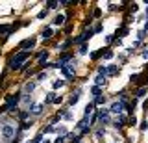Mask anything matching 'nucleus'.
<instances>
[{
	"instance_id": "1",
	"label": "nucleus",
	"mask_w": 148,
	"mask_h": 143,
	"mask_svg": "<svg viewBox=\"0 0 148 143\" xmlns=\"http://www.w3.org/2000/svg\"><path fill=\"white\" fill-rule=\"evenodd\" d=\"M30 58V52L28 50H22V52H18L15 58H13V61H11V69L13 71H17V69H21V65L26 61V59Z\"/></svg>"
},
{
	"instance_id": "2",
	"label": "nucleus",
	"mask_w": 148,
	"mask_h": 143,
	"mask_svg": "<svg viewBox=\"0 0 148 143\" xmlns=\"http://www.w3.org/2000/svg\"><path fill=\"white\" fill-rule=\"evenodd\" d=\"M15 136V126L13 124H4L2 126V137L4 140H11Z\"/></svg>"
},
{
	"instance_id": "3",
	"label": "nucleus",
	"mask_w": 148,
	"mask_h": 143,
	"mask_svg": "<svg viewBox=\"0 0 148 143\" xmlns=\"http://www.w3.org/2000/svg\"><path fill=\"white\" fill-rule=\"evenodd\" d=\"M109 112L120 115V113L124 112V102H122V100H120V102H113V104H111V108H109Z\"/></svg>"
},
{
	"instance_id": "4",
	"label": "nucleus",
	"mask_w": 148,
	"mask_h": 143,
	"mask_svg": "<svg viewBox=\"0 0 148 143\" xmlns=\"http://www.w3.org/2000/svg\"><path fill=\"white\" fill-rule=\"evenodd\" d=\"M109 110H100V113H98V119H100V123L102 124H108L109 123Z\"/></svg>"
},
{
	"instance_id": "5",
	"label": "nucleus",
	"mask_w": 148,
	"mask_h": 143,
	"mask_svg": "<svg viewBox=\"0 0 148 143\" xmlns=\"http://www.w3.org/2000/svg\"><path fill=\"white\" fill-rule=\"evenodd\" d=\"M6 100H8V104H6V110H11L13 106H15L18 102V97L17 95H8L6 97Z\"/></svg>"
},
{
	"instance_id": "6",
	"label": "nucleus",
	"mask_w": 148,
	"mask_h": 143,
	"mask_svg": "<svg viewBox=\"0 0 148 143\" xmlns=\"http://www.w3.org/2000/svg\"><path fill=\"white\" fill-rule=\"evenodd\" d=\"M43 110H45V104H34L30 112H32V115H41V113H43Z\"/></svg>"
},
{
	"instance_id": "7",
	"label": "nucleus",
	"mask_w": 148,
	"mask_h": 143,
	"mask_svg": "<svg viewBox=\"0 0 148 143\" xmlns=\"http://www.w3.org/2000/svg\"><path fill=\"white\" fill-rule=\"evenodd\" d=\"M35 45V39H24L21 43V48H32Z\"/></svg>"
},
{
	"instance_id": "8",
	"label": "nucleus",
	"mask_w": 148,
	"mask_h": 143,
	"mask_svg": "<svg viewBox=\"0 0 148 143\" xmlns=\"http://www.w3.org/2000/svg\"><path fill=\"white\" fill-rule=\"evenodd\" d=\"M52 22H54L56 26H61L63 22H65V15H63V13H59V15H56V19H54Z\"/></svg>"
},
{
	"instance_id": "9",
	"label": "nucleus",
	"mask_w": 148,
	"mask_h": 143,
	"mask_svg": "<svg viewBox=\"0 0 148 143\" xmlns=\"http://www.w3.org/2000/svg\"><path fill=\"white\" fill-rule=\"evenodd\" d=\"M35 89V82H26L24 84V93H32Z\"/></svg>"
},
{
	"instance_id": "10",
	"label": "nucleus",
	"mask_w": 148,
	"mask_h": 143,
	"mask_svg": "<svg viewBox=\"0 0 148 143\" xmlns=\"http://www.w3.org/2000/svg\"><path fill=\"white\" fill-rule=\"evenodd\" d=\"M91 35H92V32H89V34H83V35H80L78 39H74V43H83V41H85L87 37H91Z\"/></svg>"
},
{
	"instance_id": "11",
	"label": "nucleus",
	"mask_w": 148,
	"mask_h": 143,
	"mask_svg": "<svg viewBox=\"0 0 148 143\" xmlns=\"http://www.w3.org/2000/svg\"><path fill=\"white\" fill-rule=\"evenodd\" d=\"M54 35V32H52V28H46L45 32H43V39H50Z\"/></svg>"
},
{
	"instance_id": "12",
	"label": "nucleus",
	"mask_w": 148,
	"mask_h": 143,
	"mask_svg": "<svg viewBox=\"0 0 148 143\" xmlns=\"http://www.w3.org/2000/svg\"><path fill=\"white\" fill-rule=\"evenodd\" d=\"M78 100H80V95H78V93H74V95L71 97V99H69V104H71V106H74V104L78 102Z\"/></svg>"
},
{
	"instance_id": "13",
	"label": "nucleus",
	"mask_w": 148,
	"mask_h": 143,
	"mask_svg": "<svg viewBox=\"0 0 148 143\" xmlns=\"http://www.w3.org/2000/svg\"><path fill=\"white\" fill-rule=\"evenodd\" d=\"M95 82H96V86H98V87L104 86V84H106V76H100V75H98V76L95 78Z\"/></svg>"
},
{
	"instance_id": "14",
	"label": "nucleus",
	"mask_w": 148,
	"mask_h": 143,
	"mask_svg": "<svg viewBox=\"0 0 148 143\" xmlns=\"http://www.w3.org/2000/svg\"><path fill=\"white\" fill-rule=\"evenodd\" d=\"M58 6H61V4H59V2H54V0H52V2H46V8H48V10H56Z\"/></svg>"
},
{
	"instance_id": "15",
	"label": "nucleus",
	"mask_w": 148,
	"mask_h": 143,
	"mask_svg": "<svg viewBox=\"0 0 148 143\" xmlns=\"http://www.w3.org/2000/svg\"><path fill=\"white\" fill-rule=\"evenodd\" d=\"M54 89H59V87H63L65 86V80H54Z\"/></svg>"
},
{
	"instance_id": "16",
	"label": "nucleus",
	"mask_w": 148,
	"mask_h": 143,
	"mask_svg": "<svg viewBox=\"0 0 148 143\" xmlns=\"http://www.w3.org/2000/svg\"><path fill=\"white\" fill-rule=\"evenodd\" d=\"M146 93H148V87H141V89L137 91V97H139V99H143V97H145Z\"/></svg>"
},
{
	"instance_id": "17",
	"label": "nucleus",
	"mask_w": 148,
	"mask_h": 143,
	"mask_svg": "<svg viewBox=\"0 0 148 143\" xmlns=\"http://www.w3.org/2000/svg\"><path fill=\"white\" fill-rule=\"evenodd\" d=\"M46 58H48V52H46V50H45V52H43V54H41V56H39V61H41V65H45Z\"/></svg>"
},
{
	"instance_id": "18",
	"label": "nucleus",
	"mask_w": 148,
	"mask_h": 143,
	"mask_svg": "<svg viewBox=\"0 0 148 143\" xmlns=\"http://www.w3.org/2000/svg\"><path fill=\"white\" fill-rule=\"evenodd\" d=\"M92 108H95V104H87V106H85V119L89 117V113L92 112Z\"/></svg>"
},
{
	"instance_id": "19",
	"label": "nucleus",
	"mask_w": 148,
	"mask_h": 143,
	"mask_svg": "<svg viewBox=\"0 0 148 143\" xmlns=\"http://www.w3.org/2000/svg\"><path fill=\"white\" fill-rule=\"evenodd\" d=\"M117 73V65H108V75H115Z\"/></svg>"
},
{
	"instance_id": "20",
	"label": "nucleus",
	"mask_w": 148,
	"mask_h": 143,
	"mask_svg": "<svg viewBox=\"0 0 148 143\" xmlns=\"http://www.w3.org/2000/svg\"><path fill=\"white\" fill-rule=\"evenodd\" d=\"M98 75L106 76V75H108V67H98Z\"/></svg>"
},
{
	"instance_id": "21",
	"label": "nucleus",
	"mask_w": 148,
	"mask_h": 143,
	"mask_svg": "<svg viewBox=\"0 0 148 143\" xmlns=\"http://www.w3.org/2000/svg\"><path fill=\"white\" fill-rule=\"evenodd\" d=\"M91 93L95 95V97H100V87H98V86H95V87L91 89Z\"/></svg>"
},
{
	"instance_id": "22",
	"label": "nucleus",
	"mask_w": 148,
	"mask_h": 143,
	"mask_svg": "<svg viewBox=\"0 0 148 143\" xmlns=\"http://www.w3.org/2000/svg\"><path fill=\"white\" fill-rule=\"evenodd\" d=\"M104 102H106V97H102V95H100V97H96L95 104H104Z\"/></svg>"
},
{
	"instance_id": "23",
	"label": "nucleus",
	"mask_w": 148,
	"mask_h": 143,
	"mask_svg": "<svg viewBox=\"0 0 148 143\" xmlns=\"http://www.w3.org/2000/svg\"><path fill=\"white\" fill-rule=\"evenodd\" d=\"M56 99V93H48V97H46V102H54Z\"/></svg>"
},
{
	"instance_id": "24",
	"label": "nucleus",
	"mask_w": 148,
	"mask_h": 143,
	"mask_svg": "<svg viewBox=\"0 0 148 143\" xmlns=\"http://www.w3.org/2000/svg\"><path fill=\"white\" fill-rule=\"evenodd\" d=\"M65 140H67V137H63V136H58L54 140V143H65Z\"/></svg>"
},
{
	"instance_id": "25",
	"label": "nucleus",
	"mask_w": 148,
	"mask_h": 143,
	"mask_svg": "<svg viewBox=\"0 0 148 143\" xmlns=\"http://www.w3.org/2000/svg\"><path fill=\"white\" fill-rule=\"evenodd\" d=\"M37 80H46V73H39V75H37Z\"/></svg>"
},
{
	"instance_id": "26",
	"label": "nucleus",
	"mask_w": 148,
	"mask_h": 143,
	"mask_svg": "<svg viewBox=\"0 0 148 143\" xmlns=\"http://www.w3.org/2000/svg\"><path fill=\"white\" fill-rule=\"evenodd\" d=\"M63 102V97L61 95H59V97H56V99H54V104H61Z\"/></svg>"
},
{
	"instance_id": "27",
	"label": "nucleus",
	"mask_w": 148,
	"mask_h": 143,
	"mask_svg": "<svg viewBox=\"0 0 148 143\" xmlns=\"http://www.w3.org/2000/svg\"><path fill=\"white\" fill-rule=\"evenodd\" d=\"M45 17H46V10L39 11V15H37V19H45Z\"/></svg>"
},
{
	"instance_id": "28",
	"label": "nucleus",
	"mask_w": 148,
	"mask_h": 143,
	"mask_svg": "<svg viewBox=\"0 0 148 143\" xmlns=\"http://www.w3.org/2000/svg\"><path fill=\"white\" fill-rule=\"evenodd\" d=\"M137 37H139V39H145V37H146V32H145V30H141V32H139V35H137Z\"/></svg>"
},
{
	"instance_id": "29",
	"label": "nucleus",
	"mask_w": 148,
	"mask_h": 143,
	"mask_svg": "<svg viewBox=\"0 0 148 143\" xmlns=\"http://www.w3.org/2000/svg\"><path fill=\"white\" fill-rule=\"evenodd\" d=\"M104 56H106V59H111V58H113V52H111V50H108Z\"/></svg>"
},
{
	"instance_id": "30",
	"label": "nucleus",
	"mask_w": 148,
	"mask_h": 143,
	"mask_svg": "<svg viewBox=\"0 0 148 143\" xmlns=\"http://www.w3.org/2000/svg\"><path fill=\"white\" fill-rule=\"evenodd\" d=\"M63 117H65V119H72V113H71V112H65Z\"/></svg>"
},
{
	"instance_id": "31",
	"label": "nucleus",
	"mask_w": 148,
	"mask_h": 143,
	"mask_svg": "<svg viewBox=\"0 0 148 143\" xmlns=\"http://www.w3.org/2000/svg\"><path fill=\"white\" fill-rule=\"evenodd\" d=\"M102 136H104V132H102V130H98V132H96V140H100Z\"/></svg>"
},
{
	"instance_id": "32",
	"label": "nucleus",
	"mask_w": 148,
	"mask_h": 143,
	"mask_svg": "<svg viewBox=\"0 0 148 143\" xmlns=\"http://www.w3.org/2000/svg\"><path fill=\"white\" fill-rule=\"evenodd\" d=\"M148 128V123H141V130H146Z\"/></svg>"
},
{
	"instance_id": "33",
	"label": "nucleus",
	"mask_w": 148,
	"mask_h": 143,
	"mask_svg": "<svg viewBox=\"0 0 148 143\" xmlns=\"http://www.w3.org/2000/svg\"><path fill=\"white\" fill-rule=\"evenodd\" d=\"M28 117V112H21V119H26Z\"/></svg>"
},
{
	"instance_id": "34",
	"label": "nucleus",
	"mask_w": 148,
	"mask_h": 143,
	"mask_svg": "<svg viewBox=\"0 0 148 143\" xmlns=\"http://www.w3.org/2000/svg\"><path fill=\"white\" fill-rule=\"evenodd\" d=\"M141 56H143V58H145V59H148V50H145V52H143V54H141Z\"/></svg>"
},
{
	"instance_id": "35",
	"label": "nucleus",
	"mask_w": 148,
	"mask_h": 143,
	"mask_svg": "<svg viewBox=\"0 0 148 143\" xmlns=\"http://www.w3.org/2000/svg\"><path fill=\"white\" fill-rule=\"evenodd\" d=\"M41 143H52V141H50V140H43V141H41Z\"/></svg>"
},
{
	"instance_id": "36",
	"label": "nucleus",
	"mask_w": 148,
	"mask_h": 143,
	"mask_svg": "<svg viewBox=\"0 0 148 143\" xmlns=\"http://www.w3.org/2000/svg\"><path fill=\"white\" fill-rule=\"evenodd\" d=\"M28 143H34V140H32V141H28Z\"/></svg>"
}]
</instances>
